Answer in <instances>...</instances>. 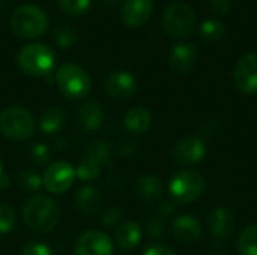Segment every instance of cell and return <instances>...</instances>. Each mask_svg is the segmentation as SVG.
<instances>
[{
  "instance_id": "83f0119b",
  "label": "cell",
  "mask_w": 257,
  "mask_h": 255,
  "mask_svg": "<svg viewBox=\"0 0 257 255\" xmlns=\"http://www.w3.org/2000/svg\"><path fill=\"white\" fill-rule=\"evenodd\" d=\"M54 41L62 48H69L77 42V33L69 26H60L54 30Z\"/></svg>"
},
{
  "instance_id": "f1b7e54d",
  "label": "cell",
  "mask_w": 257,
  "mask_h": 255,
  "mask_svg": "<svg viewBox=\"0 0 257 255\" xmlns=\"http://www.w3.org/2000/svg\"><path fill=\"white\" fill-rule=\"evenodd\" d=\"M90 3H92V0H57L59 8L69 15L84 14L89 9Z\"/></svg>"
},
{
  "instance_id": "44dd1931",
  "label": "cell",
  "mask_w": 257,
  "mask_h": 255,
  "mask_svg": "<svg viewBox=\"0 0 257 255\" xmlns=\"http://www.w3.org/2000/svg\"><path fill=\"white\" fill-rule=\"evenodd\" d=\"M136 191L140 198L154 201L158 200L163 194V183L155 176H142L136 183Z\"/></svg>"
},
{
  "instance_id": "d6986e66",
  "label": "cell",
  "mask_w": 257,
  "mask_h": 255,
  "mask_svg": "<svg viewBox=\"0 0 257 255\" xmlns=\"http://www.w3.org/2000/svg\"><path fill=\"white\" fill-rule=\"evenodd\" d=\"M151 122H152L151 113L146 108H143V107H134V108H131L125 114V119H123L125 128L131 134H134V135L145 134L149 129Z\"/></svg>"
},
{
  "instance_id": "d6a6232c",
  "label": "cell",
  "mask_w": 257,
  "mask_h": 255,
  "mask_svg": "<svg viewBox=\"0 0 257 255\" xmlns=\"http://www.w3.org/2000/svg\"><path fill=\"white\" fill-rule=\"evenodd\" d=\"M21 255H54L53 249L41 242H29L23 246Z\"/></svg>"
},
{
  "instance_id": "cb8c5ba5",
  "label": "cell",
  "mask_w": 257,
  "mask_h": 255,
  "mask_svg": "<svg viewBox=\"0 0 257 255\" xmlns=\"http://www.w3.org/2000/svg\"><path fill=\"white\" fill-rule=\"evenodd\" d=\"M239 255H257V224L248 225L238 237Z\"/></svg>"
},
{
  "instance_id": "ffe728a7",
  "label": "cell",
  "mask_w": 257,
  "mask_h": 255,
  "mask_svg": "<svg viewBox=\"0 0 257 255\" xmlns=\"http://www.w3.org/2000/svg\"><path fill=\"white\" fill-rule=\"evenodd\" d=\"M143 237V231H142V227L134 222V221H128V222H123L119 230L116 231V242L117 245L122 248V249H133L136 248L140 240Z\"/></svg>"
},
{
  "instance_id": "e575fe53",
  "label": "cell",
  "mask_w": 257,
  "mask_h": 255,
  "mask_svg": "<svg viewBox=\"0 0 257 255\" xmlns=\"http://www.w3.org/2000/svg\"><path fill=\"white\" fill-rule=\"evenodd\" d=\"M232 0H209V6L217 14H227L232 9Z\"/></svg>"
},
{
  "instance_id": "8fae6325",
  "label": "cell",
  "mask_w": 257,
  "mask_h": 255,
  "mask_svg": "<svg viewBox=\"0 0 257 255\" xmlns=\"http://www.w3.org/2000/svg\"><path fill=\"white\" fill-rule=\"evenodd\" d=\"M206 155V144L199 137H187L176 143L173 158L182 165H193L200 162Z\"/></svg>"
},
{
  "instance_id": "3957f363",
  "label": "cell",
  "mask_w": 257,
  "mask_h": 255,
  "mask_svg": "<svg viewBox=\"0 0 257 255\" xmlns=\"http://www.w3.org/2000/svg\"><path fill=\"white\" fill-rule=\"evenodd\" d=\"M48 26L47 14L36 5H21L11 17V29L20 38L41 36Z\"/></svg>"
},
{
  "instance_id": "9c48e42d",
  "label": "cell",
  "mask_w": 257,
  "mask_h": 255,
  "mask_svg": "<svg viewBox=\"0 0 257 255\" xmlns=\"http://www.w3.org/2000/svg\"><path fill=\"white\" fill-rule=\"evenodd\" d=\"M74 255H113V242L108 234L89 230L77 239Z\"/></svg>"
},
{
  "instance_id": "ba28073f",
  "label": "cell",
  "mask_w": 257,
  "mask_h": 255,
  "mask_svg": "<svg viewBox=\"0 0 257 255\" xmlns=\"http://www.w3.org/2000/svg\"><path fill=\"white\" fill-rule=\"evenodd\" d=\"M75 180V168L66 161H56L47 167L42 176V185L51 194L66 192Z\"/></svg>"
},
{
  "instance_id": "8d00e7d4",
  "label": "cell",
  "mask_w": 257,
  "mask_h": 255,
  "mask_svg": "<svg viewBox=\"0 0 257 255\" xmlns=\"http://www.w3.org/2000/svg\"><path fill=\"white\" fill-rule=\"evenodd\" d=\"M175 209H176V203L172 201V200H166L163 203V206L160 207V210H161L163 215H172L175 212Z\"/></svg>"
},
{
  "instance_id": "30bf717a",
  "label": "cell",
  "mask_w": 257,
  "mask_h": 255,
  "mask_svg": "<svg viewBox=\"0 0 257 255\" xmlns=\"http://www.w3.org/2000/svg\"><path fill=\"white\" fill-rule=\"evenodd\" d=\"M236 87L245 95L257 93V53H248L242 56L233 72Z\"/></svg>"
},
{
  "instance_id": "836d02e7",
  "label": "cell",
  "mask_w": 257,
  "mask_h": 255,
  "mask_svg": "<svg viewBox=\"0 0 257 255\" xmlns=\"http://www.w3.org/2000/svg\"><path fill=\"white\" fill-rule=\"evenodd\" d=\"M120 216H122V212H120L119 209H116V207H110V209H107V210L102 213V216H101V222H102L105 227H113L114 224H117V222H119Z\"/></svg>"
},
{
  "instance_id": "484cf974",
  "label": "cell",
  "mask_w": 257,
  "mask_h": 255,
  "mask_svg": "<svg viewBox=\"0 0 257 255\" xmlns=\"http://www.w3.org/2000/svg\"><path fill=\"white\" fill-rule=\"evenodd\" d=\"M101 165L90 161V159H84L78 164V167L75 168V176L83 180V182H93L99 177L101 174Z\"/></svg>"
},
{
  "instance_id": "ab89813d",
  "label": "cell",
  "mask_w": 257,
  "mask_h": 255,
  "mask_svg": "<svg viewBox=\"0 0 257 255\" xmlns=\"http://www.w3.org/2000/svg\"><path fill=\"white\" fill-rule=\"evenodd\" d=\"M8 2H9V0H0V9H2V8H3V6L8 3Z\"/></svg>"
},
{
  "instance_id": "7402d4cb",
  "label": "cell",
  "mask_w": 257,
  "mask_h": 255,
  "mask_svg": "<svg viewBox=\"0 0 257 255\" xmlns=\"http://www.w3.org/2000/svg\"><path fill=\"white\" fill-rule=\"evenodd\" d=\"M63 111L57 107L47 108L39 120V128L44 134H56L63 126Z\"/></svg>"
},
{
  "instance_id": "5bb4252c",
  "label": "cell",
  "mask_w": 257,
  "mask_h": 255,
  "mask_svg": "<svg viewBox=\"0 0 257 255\" xmlns=\"http://www.w3.org/2000/svg\"><path fill=\"white\" fill-rule=\"evenodd\" d=\"M197 60V50L190 42H181L175 45L169 56L170 68L178 74H187L190 72Z\"/></svg>"
},
{
  "instance_id": "ac0fdd59",
  "label": "cell",
  "mask_w": 257,
  "mask_h": 255,
  "mask_svg": "<svg viewBox=\"0 0 257 255\" xmlns=\"http://www.w3.org/2000/svg\"><path fill=\"white\" fill-rule=\"evenodd\" d=\"M102 120H104V113L96 102L87 101L80 107L78 122H80V126L83 129H86L89 132L98 131L102 125Z\"/></svg>"
},
{
  "instance_id": "f35d334b",
  "label": "cell",
  "mask_w": 257,
  "mask_h": 255,
  "mask_svg": "<svg viewBox=\"0 0 257 255\" xmlns=\"http://www.w3.org/2000/svg\"><path fill=\"white\" fill-rule=\"evenodd\" d=\"M107 5H111V6H116V5H119L120 3V0H104Z\"/></svg>"
},
{
  "instance_id": "60d3db41",
  "label": "cell",
  "mask_w": 257,
  "mask_h": 255,
  "mask_svg": "<svg viewBox=\"0 0 257 255\" xmlns=\"http://www.w3.org/2000/svg\"><path fill=\"white\" fill-rule=\"evenodd\" d=\"M3 173V164H2V159H0V174Z\"/></svg>"
},
{
  "instance_id": "5b68a950",
  "label": "cell",
  "mask_w": 257,
  "mask_h": 255,
  "mask_svg": "<svg viewBox=\"0 0 257 255\" xmlns=\"http://www.w3.org/2000/svg\"><path fill=\"white\" fill-rule=\"evenodd\" d=\"M36 123L24 107H8L0 113V132L15 141H23L35 134Z\"/></svg>"
},
{
  "instance_id": "74e56055",
  "label": "cell",
  "mask_w": 257,
  "mask_h": 255,
  "mask_svg": "<svg viewBox=\"0 0 257 255\" xmlns=\"http://www.w3.org/2000/svg\"><path fill=\"white\" fill-rule=\"evenodd\" d=\"M9 185H11V180H9V177H8L5 173H2V174H0V189H6Z\"/></svg>"
},
{
  "instance_id": "4316f807",
  "label": "cell",
  "mask_w": 257,
  "mask_h": 255,
  "mask_svg": "<svg viewBox=\"0 0 257 255\" xmlns=\"http://www.w3.org/2000/svg\"><path fill=\"white\" fill-rule=\"evenodd\" d=\"M17 182L23 189L29 192L38 191L42 186V177H39V174L32 170H21L17 174Z\"/></svg>"
},
{
  "instance_id": "52a82bcc",
  "label": "cell",
  "mask_w": 257,
  "mask_h": 255,
  "mask_svg": "<svg viewBox=\"0 0 257 255\" xmlns=\"http://www.w3.org/2000/svg\"><path fill=\"white\" fill-rule=\"evenodd\" d=\"M206 183L200 173L194 170H181L178 171L170 183L169 191L175 203L179 204H188L196 201L205 191Z\"/></svg>"
},
{
  "instance_id": "d590c367",
  "label": "cell",
  "mask_w": 257,
  "mask_h": 255,
  "mask_svg": "<svg viewBox=\"0 0 257 255\" xmlns=\"http://www.w3.org/2000/svg\"><path fill=\"white\" fill-rule=\"evenodd\" d=\"M143 255H176L175 251L166 245H160V243H155V245H151L149 248L145 249Z\"/></svg>"
},
{
  "instance_id": "e0dca14e",
  "label": "cell",
  "mask_w": 257,
  "mask_h": 255,
  "mask_svg": "<svg viewBox=\"0 0 257 255\" xmlns=\"http://www.w3.org/2000/svg\"><path fill=\"white\" fill-rule=\"evenodd\" d=\"M75 206L80 213L90 216V215H95L102 206V197L96 188L87 185V186L80 188V191L77 192Z\"/></svg>"
},
{
  "instance_id": "2e32d148",
  "label": "cell",
  "mask_w": 257,
  "mask_h": 255,
  "mask_svg": "<svg viewBox=\"0 0 257 255\" xmlns=\"http://www.w3.org/2000/svg\"><path fill=\"white\" fill-rule=\"evenodd\" d=\"M208 225H209V231L212 233V236L215 239H227L233 230H235V218L232 215V212L226 207H215L211 213H209V219H208Z\"/></svg>"
},
{
  "instance_id": "9a60e30c",
  "label": "cell",
  "mask_w": 257,
  "mask_h": 255,
  "mask_svg": "<svg viewBox=\"0 0 257 255\" xmlns=\"http://www.w3.org/2000/svg\"><path fill=\"white\" fill-rule=\"evenodd\" d=\"M172 233L181 243H194L202 236V225L193 215H181L172 222Z\"/></svg>"
},
{
  "instance_id": "4fadbf2b",
  "label": "cell",
  "mask_w": 257,
  "mask_h": 255,
  "mask_svg": "<svg viewBox=\"0 0 257 255\" xmlns=\"http://www.w3.org/2000/svg\"><path fill=\"white\" fill-rule=\"evenodd\" d=\"M154 0H125L122 6V20L130 27L143 26L152 15Z\"/></svg>"
},
{
  "instance_id": "277c9868",
  "label": "cell",
  "mask_w": 257,
  "mask_h": 255,
  "mask_svg": "<svg viewBox=\"0 0 257 255\" xmlns=\"http://www.w3.org/2000/svg\"><path fill=\"white\" fill-rule=\"evenodd\" d=\"M56 83L59 90L68 99H83L92 87L89 74L75 63H65L56 72Z\"/></svg>"
},
{
  "instance_id": "6da1fadb",
  "label": "cell",
  "mask_w": 257,
  "mask_h": 255,
  "mask_svg": "<svg viewBox=\"0 0 257 255\" xmlns=\"http://www.w3.org/2000/svg\"><path fill=\"white\" fill-rule=\"evenodd\" d=\"M21 216L27 228L39 233H50L60 222V210L57 204L45 195L29 198L23 207Z\"/></svg>"
},
{
  "instance_id": "603a6c76",
  "label": "cell",
  "mask_w": 257,
  "mask_h": 255,
  "mask_svg": "<svg viewBox=\"0 0 257 255\" xmlns=\"http://www.w3.org/2000/svg\"><path fill=\"white\" fill-rule=\"evenodd\" d=\"M110 156H111V149L105 140H93L86 147V159H90L99 165L108 162Z\"/></svg>"
},
{
  "instance_id": "1f68e13d",
  "label": "cell",
  "mask_w": 257,
  "mask_h": 255,
  "mask_svg": "<svg viewBox=\"0 0 257 255\" xmlns=\"http://www.w3.org/2000/svg\"><path fill=\"white\" fill-rule=\"evenodd\" d=\"M146 231H148L149 237H152V239H160V237H163L164 233H166V224H164V221H163L161 218L154 216V218H151V219L148 221V224H146Z\"/></svg>"
},
{
  "instance_id": "7a4b0ae2",
  "label": "cell",
  "mask_w": 257,
  "mask_h": 255,
  "mask_svg": "<svg viewBox=\"0 0 257 255\" xmlns=\"http://www.w3.org/2000/svg\"><path fill=\"white\" fill-rule=\"evenodd\" d=\"M17 62L23 72L33 77H44L53 71L56 65V54L48 45L42 42H32L20 50Z\"/></svg>"
},
{
  "instance_id": "f546056e",
  "label": "cell",
  "mask_w": 257,
  "mask_h": 255,
  "mask_svg": "<svg viewBox=\"0 0 257 255\" xmlns=\"http://www.w3.org/2000/svg\"><path fill=\"white\" fill-rule=\"evenodd\" d=\"M15 225V212L6 206L0 204V234L9 233Z\"/></svg>"
},
{
  "instance_id": "8992f818",
  "label": "cell",
  "mask_w": 257,
  "mask_h": 255,
  "mask_svg": "<svg viewBox=\"0 0 257 255\" xmlns=\"http://www.w3.org/2000/svg\"><path fill=\"white\" fill-rule=\"evenodd\" d=\"M163 29L175 39H182L196 29V14L193 8L182 2L170 3L163 12Z\"/></svg>"
},
{
  "instance_id": "4dcf8cb0",
  "label": "cell",
  "mask_w": 257,
  "mask_h": 255,
  "mask_svg": "<svg viewBox=\"0 0 257 255\" xmlns=\"http://www.w3.org/2000/svg\"><path fill=\"white\" fill-rule=\"evenodd\" d=\"M30 158L33 162H36L39 165H45L51 158V152L44 143H35L30 147Z\"/></svg>"
},
{
  "instance_id": "7c38bea8",
  "label": "cell",
  "mask_w": 257,
  "mask_h": 255,
  "mask_svg": "<svg viewBox=\"0 0 257 255\" xmlns=\"http://www.w3.org/2000/svg\"><path fill=\"white\" fill-rule=\"evenodd\" d=\"M105 92L114 99H130L137 92V81L131 72L116 71L105 80Z\"/></svg>"
},
{
  "instance_id": "d4e9b609",
  "label": "cell",
  "mask_w": 257,
  "mask_h": 255,
  "mask_svg": "<svg viewBox=\"0 0 257 255\" xmlns=\"http://www.w3.org/2000/svg\"><path fill=\"white\" fill-rule=\"evenodd\" d=\"M200 35L203 39L209 42H215L224 35V24L218 20H211V18L205 20L200 24Z\"/></svg>"
}]
</instances>
